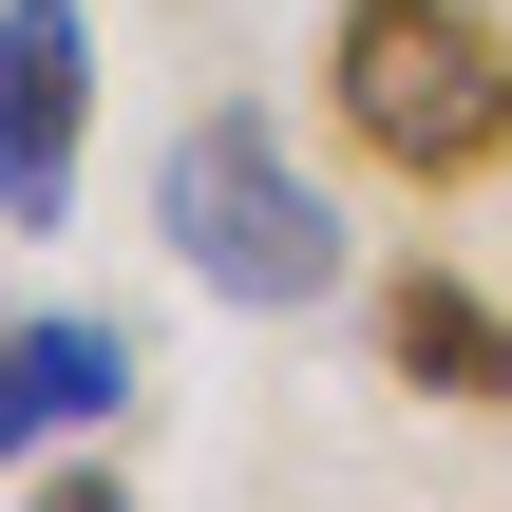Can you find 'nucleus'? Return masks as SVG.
<instances>
[{
    "label": "nucleus",
    "mask_w": 512,
    "mask_h": 512,
    "mask_svg": "<svg viewBox=\"0 0 512 512\" xmlns=\"http://www.w3.org/2000/svg\"><path fill=\"white\" fill-rule=\"evenodd\" d=\"M76 418H133V323H0V456Z\"/></svg>",
    "instance_id": "obj_5"
},
{
    "label": "nucleus",
    "mask_w": 512,
    "mask_h": 512,
    "mask_svg": "<svg viewBox=\"0 0 512 512\" xmlns=\"http://www.w3.org/2000/svg\"><path fill=\"white\" fill-rule=\"evenodd\" d=\"M76 133H95V0H0V228L76 209Z\"/></svg>",
    "instance_id": "obj_3"
},
{
    "label": "nucleus",
    "mask_w": 512,
    "mask_h": 512,
    "mask_svg": "<svg viewBox=\"0 0 512 512\" xmlns=\"http://www.w3.org/2000/svg\"><path fill=\"white\" fill-rule=\"evenodd\" d=\"M323 133L380 190H494L512 171V19L494 0H323Z\"/></svg>",
    "instance_id": "obj_1"
},
{
    "label": "nucleus",
    "mask_w": 512,
    "mask_h": 512,
    "mask_svg": "<svg viewBox=\"0 0 512 512\" xmlns=\"http://www.w3.org/2000/svg\"><path fill=\"white\" fill-rule=\"evenodd\" d=\"M152 228H171V266H190L209 304H247V323H304V304H342V266H361L342 190H323L247 95L190 114V133L152 152Z\"/></svg>",
    "instance_id": "obj_2"
},
{
    "label": "nucleus",
    "mask_w": 512,
    "mask_h": 512,
    "mask_svg": "<svg viewBox=\"0 0 512 512\" xmlns=\"http://www.w3.org/2000/svg\"><path fill=\"white\" fill-rule=\"evenodd\" d=\"M380 361L418 399H456V418H512V304H475L456 266H399L380 285Z\"/></svg>",
    "instance_id": "obj_4"
}]
</instances>
